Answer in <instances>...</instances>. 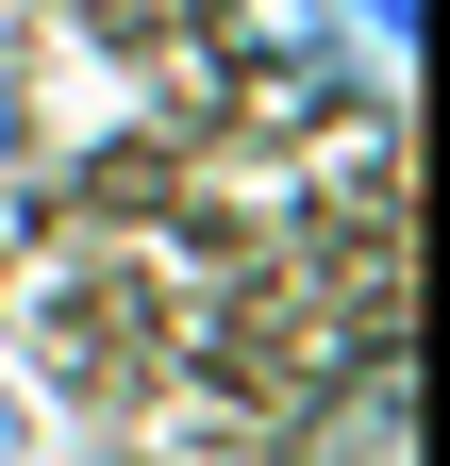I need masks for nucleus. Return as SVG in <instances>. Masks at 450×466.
Masks as SVG:
<instances>
[{"label": "nucleus", "instance_id": "1", "mask_svg": "<svg viewBox=\"0 0 450 466\" xmlns=\"http://www.w3.org/2000/svg\"><path fill=\"white\" fill-rule=\"evenodd\" d=\"M351 466H401V367H367V400H351Z\"/></svg>", "mask_w": 450, "mask_h": 466}, {"label": "nucleus", "instance_id": "2", "mask_svg": "<svg viewBox=\"0 0 450 466\" xmlns=\"http://www.w3.org/2000/svg\"><path fill=\"white\" fill-rule=\"evenodd\" d=\"M367 34H384V50H401V34H417V0H367Z\"/></svg>", "mask_w": 450, "mask_h": 466}, {"label": "nucleus", "instance_id": "3", "mask_svg": "<svg viewBox=\"0 0 450 466\" xmlns=\"http://www.w3.org/2000/svg\"><path fill=\"white\" fill-rule=\"evenodd\" d=\"M0 466H17V400H0Z\"/></svg>", "mask_w": 450, "mask_h": 466}]
</instances>
